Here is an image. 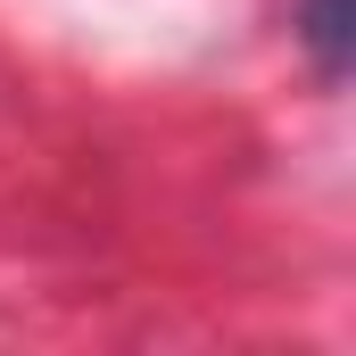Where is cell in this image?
Here are the masks:
<instances>
[{"instance_id": "1", "label": "cell", "mask_w": 356, "mask_h": 356, "mask_svg": "<svg viewBox=\"0 0 356 356\" xmlns=\"http://www.w3.org/2000/svg\"><path fill=\"white\" fill-rule=\"evenodd\" d=\"M298 42L315 58L323 83H348V58H356V0H298Z\"/></svg>"}]
</instances>
